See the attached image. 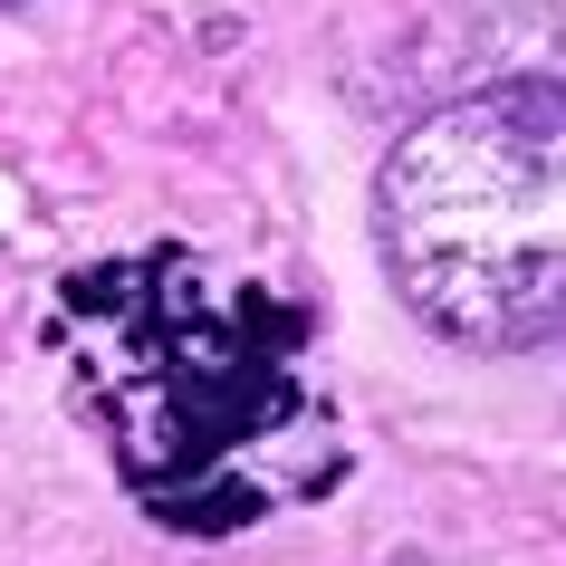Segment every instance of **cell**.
I'll return each instance as SVG.
<instances>
[{
  "instance_id": "6da1fadb",
  "label": "cell",
  "mask_w": 566,
  "mask_h": 566,
  "mask_svg": "<svg viewBox=\"0 0 566 566\" xmlns=\"http://www.w3.org/2000/svg\"><path fill=\"white\" fill-rule=\"evenodd\" d=\"M375 250L403 317L461 356L566 336V67H509L375 164Z\"/></svg>"
},
{
  "instance_id": "7a4b0ae2",
  "label": "cell",
  "mask_w": 566,
  "mask_h": 566,
  "mask_svg": "<svg viewBox=\"0 0 566 566\" xmlns=\"http://www.w3.org/2000/svg\"><path fill=\"white\" fill-rule=\"evenodd\" d=\"M67 317L106 336V432L116 461L135 471L145 509L182 490V471H221L240 442H260L279 422L307 413L298 394V307L260 289H221L192 250L164 260H116L67 279Z\"/></svg>"
},
{
  "instance_id": "3957f363",
  "label": "cell",
  "mask_w": 566,
  "mask_h": 566,
  "mask_svg": "<svg viewBox=\"0 0 566 566\" xmlns=\"http://www.w3.org/2000/svg\"><path fill=\"white\" fill-rule=\"evenodd\" d=\"M0 10H30V0H0Z\"/></svg>"
}]
</instances>
